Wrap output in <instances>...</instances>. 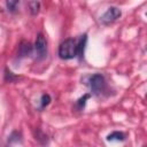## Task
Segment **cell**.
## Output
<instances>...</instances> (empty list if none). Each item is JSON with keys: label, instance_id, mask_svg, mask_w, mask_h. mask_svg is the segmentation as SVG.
Returning a JSON list of instances; mask_svg holds the SVG:
<instances>
[{"label": "cell", "instance_id": "1", "mask_svg": "<svg viewBox=\"0 0 147 147\" xmlns=\"http://www.w3.org/2000/svg\"><path fill=\"white\" fill-rule=\"evenodd\" d=\"M76 53H77V42L71 38L64 40L59 47V55L61 59L64 60L74 59L76 56Z\"/></svg>", "mask_w": 147, "mask_h": 147}, {"label": "cell", "instance_id": "2", "mask_svg": "<svg viewBox=\"0 0 147 147\" xmlns=\"http://www.w3.org/2000/svg\"><path fill=\"white\" fill-rule=\"evenodd\" d=\"M105 85H106L105 78H103V76L100 75V74L93 75V76L91 77V79H90L91 90H92V92L95 93V94L101 93V92L103 91V88H105Z\"/></svg>", "mask_w": 147, "mask_h": 147}, {"label": "cell", "instance_id": "3", "mask_svg": "<svg viewBox=\"0 0 147 147\" xmlns=\"http://www.w3.org/2000/svg\"><path fill=\"white\" fill-rule=\"evenodd\" d=\"M34 49H36L37 57L39 60L44 59L47 54V42L45 40V37L41 33H39L37 36V39H36V42H34Z\"/></svg>", "mask_w": 147, "mask_h": 147}, {"label": "cell", "instance_id": "4", "mask_svg": "<svg viewBox=\"0 0 147 147\" xmlns=\"http://www.w3.org/2000/svg\"><path fill=\"white\" fill-rule=\"evenodd\" d=\"M121 15H122V11H121L118 8H116V7H110V8H108L107 11L102 15L101 21H102L103 23L108 24V23H111V22L116 21L117 18H119Z\"/></svg>", "mask_w": 147, "mask_h": 147}, {"label": "cell", "instance_id": "5", "mask_svg": "<svg viewBox=\"0 0 147 147\" xmlns=\"http://www.w3.org/2000/svg\"><path fill=\"white\" fill-rule=\"evenodd\" d=\"M32 52V46L29 41H22L21 45H20V48H18V55L21 57H25V56H29Z\"/></svg>", "mask_w": 147, "mask_h": 147}, {"label": "cell", "instance_id": "6", "mask_svg": "<svg viewBox=\"0 0 147 147\" xmlns=\"http://www.w3.org/2000/svg\"><path fill=\"white\" fill-rule=\"evenodd\" d=\"M86 41H87V36L83 34L77 44V53L76 55H78L79 59H83L84 56V52H85V47H86Z\"/></svg>", "mask_w": 147, "mask_h": 147}, {"label": "cell", "instance_id": "7", "mask_svg": "<svg viewBox=\"0 0 147 147\" xmlns=\"http://www.w3.org/2000/svg\"><path fill=\"white\" fill-rule=\"evenodd\" d=\"M124 139H125V136H124L122 132H118V131H115V132L110 133V134L107 137V140H108V141H113V140L123 141Z\"/></svg>", "mask_w": 147, "mask_h": 147}, {"label": "cell", "instance_id": "8", "mask_svg": "<svg viewBox=\"0 0 147 147\" xmlns=\"http://www.w3.org/2000/svg\"><path fill=\"white\" fill-rule=\"evenodd\" d=\"M29 7H30V11L32 15H36L38 14L39 11V8H40V3L37 1V0H32L29 2Z\"/></svg>", "mask_w": 147, "mask_h": 147}, {"label": "cell", "instance_id": "9", "mask_svg": "<svg viewBox=\"0 0 147 147\" xmlns=\"http://www.w3.org/2000/svg\"><path fill=\"white\" fill-rule=\"evenodd\" d=\"M7 8L10 10V11H14L16 9V6L18 5L20 0H7Z\"/></svg>", "mask_w": 147, "mask_h": 147}, {"label": "cell", "instance_id": "10", "mask_svg": "<svg viewBox=\"0 0 147 147\" xmlns=\"http://www.w3.org/2000/svg\"><path fill=\"white\" fill-rule=\"evenodd\" d=\"M49 102H51V96L48 94H44L41 96V108H44L47 105H49Z\"/></svg>", "mask_w": 147, "mask_h": 147}, {"label": "cell", "instance_id": "11", "mask_svg": "<svg viewBox=\"0 0 147 147\" xmlns=\"http://www.w3.org/2000/svg\"><path fill=\"white\" fill-rule=\"evenodd\" d=\"M88 98H90L88 94H85L83 98H80V99L78 100V102H77V103H78V107H79V108H84V106H85V103H86V100H87Z\"/></svg>", "mask_w": 147, "mask_h": 147}]
</instances>
